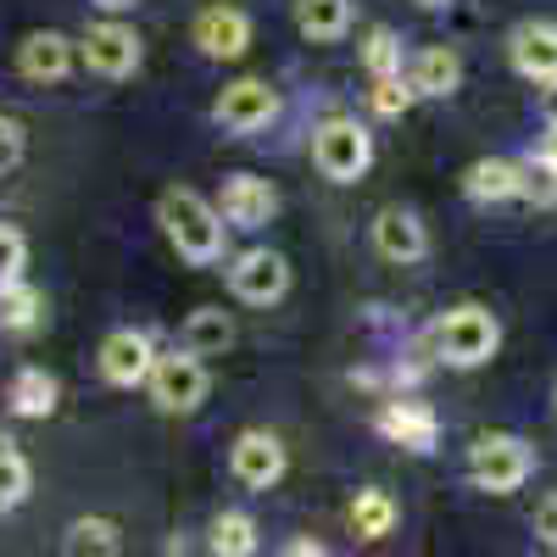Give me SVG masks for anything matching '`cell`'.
<instances>
[{"label":"cell","mask_w":557,"mask_h":557,"mask_svg":"<svg viewBox=\"0 0 557 557\" xmlns=\"http://www.w3.org/2000/svg\"><path fill=\"white\" fill-rule=\"evenodd\" d=\"M541 162L557 168V123H546V139H541Z\"/></svg>","instance_id":"33"},{"label":"cell","mask_w":557,"mask_h":557,"mask_svg":"<svg viewBox=\"0 0 557 557\" xmlns=\"http://www.w3.org/2000/svg\"><path fill=\"white\" fill-rule=\"evenodd\" d=\"M228 341H235V323H228L223 307H196L190 318H184V330H178V346L196 351V357H218Z\"/></svg>","instance_id":"19"},{"label":"cell","mask_w":557,"mask_h":557,"mask_svg":"<svg viewBox=\"0 0 557 557\" xmlns=\"http://www.w3.org/2000/svg\"><path fill=\"white\" fill-rule=\"evenodd\" d=\"M407 78H412V89L424 101H446V96H457V84H462V57L451 51V45H430V51H418Z\"/></svg>","instance_id":"18"},{"label":"cell","mask_w":557,"mask_h":557,"mask_svg":"<svg viewBox=\"0 0 557 557\" xmlns=\"http://www.w3.org/2000/svg\"><path fill=\"white\" fill-rule=\"evenodd\" d=\"M228 474H235L246 491H268V485H278V474H285V446H278L268 430H246V435H235V446H228Z\"/></svg>","instance_id":"12"},{"label":"cell","mask_w":557,"mask_h":557,"mask_svg":"<svg viewBox=\"0 0 557 557\" xmlns=\"http://www.w3.org/2000/svg\"><path fill=\"white\" fill-rule=\"evenodd\" d=\"M218 212L228 228H262L278 212V190L257 173H228L223 190H218Z\"/></svg>","instance_id":"11"},{"label":"cell","mask_w":557,"mask_h":557,"mask_svg":"<svg viewBox=\"0 0 557 557\" xmlns=\"http://www.w3.org/2000/svg\"><path fill=\"white\" fill-rule=\"evenodd\" d=\"M196 45H201V57H212V62H235V57H246V45H251V17L235 12V7H207L196 17Z\"/></svg>","instance_id":"16"},{"label":"cell","mask_w":557,"mask_h":557,"mask_svg":"<svg viewBox=\"0 0 557 557\" xmlns=\"http://www.w3.org/2000/svg\"><path fill=\"white\" fill-rule=\"evenodd\" d=\"M362 67H368V78L401 73V39H396L391 28H368V39H362Z\"/></svg>","instance_id":"28"},{"label":"cell","mask_w":557,"mask_h":557,"mask_svg":"<svg viewBox=\"0 0 557 557\" xmlns=\"http://www.w3.org/2000/svg\"><path fill=\"white\" fill-rule=\"evenodd\" d=\"M412 101H418V89L401 73H385V78H374V89H368V107H374L380 117H407Z\"/></svg>","instance_id":"27"},{"label":"cell","mask_w":557,"mask_h":557,"mask_svg":"<svg viewBox=\"0 0 557 557\" xmlns=\"http://www.w3.org/2000/svg\"><path fill=\"white\" fill-rule=\"evenodd\" d=\"M146 385H151V401H157L162 412H196V407L207 401V385H212V380H207L201 357L178 346V351H168V357L157 351Z\"/></svg>","instance_id":"5"},{"label":"cell","mask_w":557,"mask_h":557,"mask_svg":"<svg viewBox=\"0 0 557 557\" xmlns=\"http://www.w3.org/2000/svg\"><path fill=\"white\" fill-rule=\"evenodd\" d=\"M462 196L480 201V207L519 201L524 196V162H513V157H480L469 173H462Z\"/></svg>","instance_id":"15"},{"label":"cell","mask_w":557,"mask_h":557,"mask_svg":"<svg viewBox=\"0 0 557 557\" xmlns=\"http://www.w3.org/2000/svg\"><path fill=\"white\" fill-rule=\"evenodd\" d=\"M285 552H290V557H307V552H312V557H323V546H318V541H290Z\"/></svg>","instance_id":"35"},{"label":"cell","mask_w":557,"mask_h":557,"mask_svg":"<svg viewBox=\"0 0 557 557\" xmlns=\"http://www.w3.org/2000/svg\"><path fill=\"white\" fill-rule=\"evenodd\" d=\"M380 435L391 441V446H401V451H435V441H441V418H435V407L430 401H412V396H391L385 407H380Z\"/></svg>","instance_id":"9"},{"label":"cell","mask_w":557,"mask_h":557,"mask_svg":"<svg viewBox=\"0 0 557 557\" xmlns=\"http://www.w3.org/2000/svg\"><path fill=\"white\" fill-rule=\"evenodd\" d=\"M530 474H535V451H530V441H519V435L491 430V435H480V441L469 446V480H474L480 491H491V496H513Z\"/></svg>","instance_id":"4"},{"label":"cell","mask_w":557,"mask_h":557,"mask_svg":"<svg viewBox=\"0 0 557 557\" xmlns=\"http://www.w3.org/2000/svg\"><path fill=\"white\" fill-rule=\"evenodd\" d=\"M296 28L312 45H335L351 28V0H296Z\"/></svg>","instance_id":"20"},{"label":"cell","mask_w":557,"mask_h":557,"mask_svg":"<svg viewBox=\"0 0 557 557\" xmlns=\"http://www.w3.org/2000/svg\"><path fill=\"white\" fill-rule=\"evenodd\" d=\"M418 7H430V12H435V7H451V0H418Z\"/></svg>","instance_id":"37"},{"label":"cell","mask_w":557,"mask_h":557,"mask_svg":"<svg viewBox=\"0 0 557 557\" xmlns=\"http://www.w3.org/2000/svg\"><path fill=\"white\" fill-rule=\"evenodd\" d=\"M23 268H28V240H23V228L0 223V285L23 278Z\"/></svg>","instance_id":"29"},{"label":"cell","mask_w":557,"mask_h":557,"mask_svg":"<svg viewBox=\"0 0 557 557\" xmlns=\"http://www.w3.org/2000/svg\"><path fill=\"white\" fill-rule=\"evenodd\" d=\"M101 12H128V7H139V0H96Z\"/></svg>","instance_id":"36"},{"label":"cell","mask_w":557,"mask_h":557,"mask_svg":"<svg viewBox=\"0 0 557 557\" xmlns=\"http://www.w3.org/2000/svg\"><path fill=\"white\" fill-rule=\"evenodd\" d=\"M73 557H84V552H101V557H112L117 546H123V535H117V524L112 519H78L73 530H67V541H62Z\"/></svg>","instance_id":"26"},{"label":"cell","mask_w":557,"mask_h":557,"mask_svg":"<svg viewBox=\"0 0 557 557\" xmlns=\"http://www.w3.org/2000/svg\"><path fill=\"white\" fill-rule=\"evenodd\" d=\"M312 162L330 184H357L368 168H374V134H368L357 117H323L312 128Z\"/></svg>","instance_id":"3"},{"label":"cell","mask_w":557,"mask_h":557,"mask_svg":"<svg viewBox=\"0 0 557 557\" xmlns=\"http://www.w3.org/2000/svg\"><path fill=\"white\" fill-rule=\"evenodd\" d=\"M346 519H351L357 541H385L396 530V502H391V491H357L351 507H346Z\"/></svg>","instance_id":"22"},{"label":"cell","mask_w":557,"mask_h":557,"mask_svg":"<svg viewBox=\"0 0 557 557\" xmlns=\"http://www.w3.org/2000/svg\"><path fill=\"white\" fill-rule=\"evenodd\" d=\"M535 535H541L546 546H557V496H546V502L535 507Z\"/></svg>","instance_id":"32"},{"label":"cell","mask_w":557,"mask_h":557,"mask_svg":"<svg viewBox=\"0 0 557 557\" xmlns=\"http://www.w3.org/2000/svg\"><path fill=\"white\" fill-rule=\"evenodd\" d=\"M228 290H235V301H246V307H273L290 290V262L278 251H268V246H251V251L235 257V268H228Z\"/></svg>","instance_id":"7"},{"label":"cell","mask_w":557,"mask_h":557,"mask_svg":"<svg viewBox=\"0 0 557 557\" xmlns=\"http://www.w3.org/2000/svg\"><path fill=\"white\" fill-rule=\"evenodd\" d=\"M151 362H157V346L146 330H112L101 341V380L117 385V391H134L151 380Z\"/></svg>","instance_id":"10"},{"label":"cell","mask_w":557,"mask_h":557,"mask_svg":"<svg viewBox=\"0 0 557 557\" xmlns=\"http://www.w3.org/2000/svg\"><path fill=\"white\" fill-rule=\"evenodd\" d=\"M430 346H435V357H441L446 368H480V362H491L496 346H502V323H496L491 307L462 301V307H451V312L435 318Z\"/></svg>","instance_id":"2"},{"label":"cell","mask_w":557,"mask_h":557,"mask_svg":"<svg viewBox=\"0 0 557 557\" xmlns=\"http://www.w3.org/2000/svg\"><path fill=\"white\" fill-rule=\"evenodd\" d=\"M57 380L45 374V368H17L12 374V391H7V401H12V412L17 418H51L57 412Z\"/></svg>","instance_id":"21"},{"label":"cell","mask_w":557,"mask_h":557,"mask_svg":"<svg viewBox=\"0 0 557 557\" xmlns=\"http://www.w3.org/2000/svg\"><path fill=\"white\" fill-rule=\"evenodd\" d=\"M157 218H162V235L173 240V251L190 268H212L223 257V228L228 223H223L218 201L173 184V190H162V201H157Z\"/></svg>","instance_id":"1"},{"label":"cell","mask_w":557,"mask_h":557,"mask_svg":"<svg viewBox=\"0 0 557 557\" xmlns=\"http://www.w3.org/2000/svg\"><path fill=\"white\" fill-rule=\"evenodd\" d=\"M541 112H546V123H557V78L546 84V96H541Z\"/></svg>","instance_id":"34"},{"label":"cell","mask_w":557,"mask_h":557,"mask_svg":"<svg viewBox=\"0 0 557 557\" xmlns=\"http://www.w3.org/2000/svg\"><path fill=\"white\" fill-rule=\"evenodd\" d=\"M23 157H28V134H23V123H17V117H0V173L23 168Z\"/></svg>","instance_id":"31"},{"label":"cell","mask_w":557,"mask_h":557,"mask_svg":"<svg viewBox=\"0 0 557 557\" xmlns=\"http://www.w3.org/2000/svg\"><path fill=\"white\" fill-rule=\"evenodd\" d=\"M139 57H146V45H139V34L128 23H117V17L89 23L84 39H78V62L96 78H128L139 67Z\"/></svg>","instance_id":"6"},{"label":"cell","mask_w":557,"mask_h":557,"mask_svg":"<svg viewBox=\"0 0 557 557\" xmlns=\"http://www.w3.org/2000/svg\"><path fill=\"white\" fill-rule=\"evenodd\" d=\"M207 546H212L218 557H251V552H257V519H251V513H218Z\"/></svg>","instance_id":"25"},{"label":"cell","mask_w":557,"mask_h":557,"mask_svg":"<svg viewBox=\"0 0 557 557\" xmlns=\"http://www.w3.org/2000/svg\"><path fill=\"white\" fill-rule=\"evenodd\" d=\"M524 201H535V207H552L557 201V168L552 162H524Z\"/></svg>","instance_id":"30"},{"label":"cell","mask_w":557,"mask_h":557,"mask_svg":"<svg viewBox=\"0 0 557 557\" xmlns=\"http://www.w3.org/2000/svg\"><path fill=\"white\" fill-rule=\"evenodd\" d=\"M73 57H78V45H73L67 34L39 28V34H28V39L17 45V73L34 78V84H57V78L73 73Z\"/></svg>","instance_id":"14"},{"label":"cell","mask_w":557,"mask_h":557,"mask_svg":"<svg viewBox=\"0 0 557 557\" xmlns=\"http://www.w3.org/2000/svg\"><path fill=\"white\" fill-rule=\"evenodd\" d=\"M28 485H34L28 457L17 451V441L0 435V513H12V507H23V502H28Z\"/></svg>","instance_id":"24"},{"label":"cell","mask_w":557,"mask_h":557,"mask_svg":"<svg viewBox=\"0 0 557 557\" xmlns=\"http://www.w3.org/2000/svg\"><path fill=\"white\" fill-rule=\"evenodd\" d=\"M212 117L228 134H257V128H268L278 117V89L268 78H235V84H223Z\"/></svg>","instance_id":"8"},{"label":"cell","mask_w":557,"mask_h":557,"mask_svg":"<svg viewBox=\"0 0 557 557\" xmlns=\"http://www.w3.org/2000/svg\"><path fill=\"white\" fill-rule=\"evenodd\" d=\"M507 57H513V67L535 84H552L557 78V23H524L513 28V39H507Z\"/></svg>","instance_id":"17"},{"label":"cell","mask_w":557,"mask_h":557,"mask_svg":"<svg viewBox=\"0 0 557 557\" xmlns=\"http://www.w3.org/2000/svg\"><path fill=\"white\" fill-rule=\"evenodd\" d=\"M45 323V296L34 285H23V278H12V285H0V330L12 335H28Z\"/></svg>","instance_id":"23"},{"label":"cell","mask_w":557,"mask_h":557,"mask_svg":"<svg viewBox=\"0 0 557 557\" xmlns=\"http://www.w3.org/2000/svg\"><path fill=\"white\" fill-rule=\"evenodd\" d=\"M374 251H380L385 262L412 268V262H424V257H430V228L418 223V212L385 207V212L374 218Z\"/></svg>","instance_id":"13"}]
</instances>
